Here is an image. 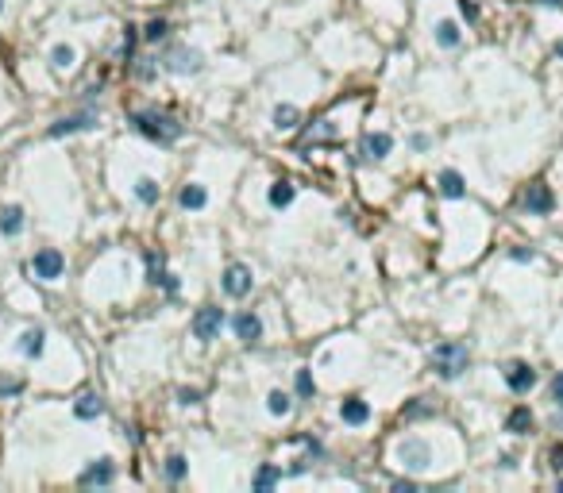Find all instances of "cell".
Instances as JSON below:
<instances>
[{
    "instance_id": "obj_1",
    "label": "cell",
    "mask_w": 563,
    "mask_h": 493,
    "mask_svg": "<svg viewBox=\"0 0 563 493\" xmlns=\"http://www.w3.org/2000/svg\"><path fill=\"white\" fill-rule=\"evenodd\" d=\"M131 128H136L139 135L155 139V143H174L181 135V123L174 116H166V112H136V116H131Z\"/></svg>"
},
{
    "instance_id": "obj_2",
    "label": "cell",
    "mask_w": 563,
    "mask_h": 493,
    "mask_svg": "<svg viewBox=\"0 0 563 493\" xmlns=\"http://www.w3.org/2000/svg\"><path fill=\"white\" fill-rule=\"evenodd\" d=\"M467 366H471V351H467V343L447 339V343H440V347L432 351V370L440 378H447V382H452V378H460Z\"/></svg>"
},
{
    "instance_id": "obj_3",
    "label": "cell",
    "mask_w": 563,
    "mask_h": 493,
    "mask_svg": "<svg viewBox=\"0 0 563 493\" xmlns=\"http://www.w3.org/2000/svg\"><path fill=\"white\" fill-rule=\"evenodd\" d=\"M31 270H35V278H39V281H59L62 270H66L62 251H54V246H43V251H35Z\"/></svg>"
},
{
    "instance_id": "obj_4",
    "label": "cell",
    "mask_w": 563,
    "mask_h": 493,
    "mask_svg": "<svg viewBox=\"0 0 563 493\" xmlns=\"http://www.w3.org/2000/svg\"><path fill=\"white\" fill-rule=\"evenodd\" d=\"M220 328H224V312L216 308V305L197 308V316H193V336L201 339V343H213V339L220 336Z\"/></svg>"
},
{
    "instance_id": "obj_5",
    "label": "cell",
    "mask_w": 563,
    "mask_h": 493,
    "mask_svg": "<svg viewBox=\"0 0 563 493\" xmlns=\"http://www.w3.org/2000/svg\"><path fill=\"white\" fill-rule=\"evenodd\" d=\"M397 459H402V467H409V470H425L428 462H432V447H428L425 440H402L397 443Z\"/></svg>"
},
{
    "instance_id": "obj_6",
    "label": "cell",
    "mask_w": 563,
    "mask_h": 493,
    "mask_svg": "<svg viewBox=\"0 0 563 493\" xmlns=\"http://www.w3.org/2000/svg\"><path fill=\"white\" fill-rule=\"evenodd\" d=\"M220 286H224L228 297H247V293H251V286H255V278H251V270H247L243 262H232V266L224 270Z\"/></svg>"
},
{
    "instance_id": "obj_7",
    "label": "cell",
    "mask_w": 563,
    "mask_h": 493,
    "mask_svg": "<svg viewBox=\"0 0 563 493\" xmlns=\"http://www.w3.org/2000/svg\"><path fill=\"white\" fill-rule=\"evenodd\" d=\"M505 385H509L513 393H529L532 385H537V370L529 363H509L505 366Z\"/></svg>"
},
{
    "instance_id": "obj_8",
    "label": "cell",
    "mask_w": 563,
    "mask_h": 493,
    "mask_svg": "<svg viewBox=\"0 0 563 493\" xmlns=\"http://www.w3.org/2000/svg\"><path fill=\"white\" fill-rule=\"evenodd\" d=\"M97 123V112H73V116H62L59 123H51V135H73V131H89Z\"/></svg>"
},
{
    "instance_id": "obj_9",
    "label": "cell",
    "mask_w": 563,
    "mask_h": 493,
    "mask_svg": "<svg viewBox=\"0 0 563 493\" xmlns=\"http://www.w3.org/2000/svg\"><path fill=\"white\" fill-rule=\"evenodd\" d=\"M524 208H529L532 216H548L552 212V189L544 182H532L524 189Z\"/></svg>"
},
{
    "instance_id": "obj_10",
    "label": "cell",
    "mask_w": 563,
    "mask_h": 493,
    "mask_svg": "<svg viewBox=\"0 0 563 493\" xmlns=\"http://www.w3.org/2000/svg\"><path fill=\"white\" fill-rule=\"evenodd\" d=\"M147 281L151 286H166V293H178V278L166 274V262H162V254H155V251L147 254Z\"/></svg>"
},
{
    "instance_id": "obj_11",
    "label": "cell",
    "mask_w": 563,
    "mask_h": 493,
    "mask_svg": "<svg viewBox=\"0 0 563 493\" xmlns=\"http://www.w3.org/2000/svg\"><path fill=\"white\" fill-rule=\"evenodd\" d=\"M362 158H367V162H382V158L390 155V150H394V139L386 135V131H375V135H367L362 139Z\"/></svg>"
},
{
    "instance_id": "obj_12",
    "label": "cell",
    "mask_w": 563,
    "mask_h": 493,
    "mask_svg": "<svg viewBox=\"0 0 563 493\" xmlns=\"http://www.w3.org/2000/svg\"><path fill=\"white\" fill-rule=\"evenodd\" d=\"M232 324H235V336H240L247 347H255V343L263 339V320L255 316V312H240V316H235Z\"/></svg>"
},
{
    "instance_id": "obj_13",
    "label": "cell",
    "mask_w": 563,
    "mask_h": 493,
    "mask_svg": "<svg viewBox=\"0 0 563 493\" xmlns=\"http://www.w3.org/2000/svg\"><path fill=\"white\" fill-rule=\"evenodd\" d=\"M166 70H174V73H197V70H201V54L178 46V51L166 54Z\"/></svg>"
},
{
    "instance_id": "obj_14",
    "label": "cell",
    "mask_w": 563,
    "mask_h": 493,
    "mask_svg": "<svg viewBox=\"0 0 563 493\" xmlns=\"http://www.w3.org/2000/svg\"><path fill=\"white\" fill-rule=\"evenodd\" d=\"M116 478V467H112V459H97L93 467L81 470V486H108V482Z\"/></svg>"
},
{
    "instance_id": "obj_15",
    "label": "cell",
    "mask_w": 563,
    "mask_h": 493,
    "mask_svg": "<svg viewBox=\"0 0 563 493\" xmlns=\"http://www.w3.org/2000/svg\"><path fill=\"white\" fill-rule=\"evenodd\" d=\"M436 189H440L447 201H460V197H467V182L455 174V170H444V174L436 177Z\"/></svg>"
},
{
    "instance_id": "obj_16",
    "label": "cell",
    "mask_w": 563,
    "mask_h": 493,
    "mask_svg": "<svg viewBox=\"0 0 563 493\" xmlns=\"http://www.w3.org/2000/svg\"><path fill=\"white\" fill-rule=\"evenodd\" d=\"M340 416H343V424H367L370 420V405L362 401V397H348V401L340 405Z\"/></svg>"
},
{
    "instance_id": "obj_17",
    "label": "cell",
    "mask_w": 563,
    "mask_h": 493,
    "mask_svg": "<svg viewBox=\"0 0 563 493\" xmlns=\"http://www.w3.org/2000/svg\"><path fill=\"white\" fill-rule=\"evenodd\" d=\"M73 412H78L81 420H97V416L104 412L101 393H81V397H78V405H73Z\"/></svg>"
},
{
    "instance_id": "obj_18",
    "label": "cell",
    "mask_w": 563,
    "mask_h": 493,
    "mask_svg": "<svg viewBox=\"0 0 563 493\" xmlns=\"http://www.w3.org/2000/svg\"><path fill=\"white\" fill-rule=\"evenodd\" d=\"M43 347H46V331H43V328H27L24 339H20V351H24L27 358H39Z\"/></svg>"
},
{
    "instance_id": "obj_19",
    "label": "cell",
    "mask_w": 563,
    "mask_h": 493,
    "mask_svg": "<svg viewBox=\"0 0 563 493\" xmlns=\"http://www.w3.org/2000/svg\"><path fill=\"white\" fill-rule=\"evenodd\" d=\"M0 232L4 235H20L24 232V208L20 204H8L4 212H0Z\"/></svg>"
},
{
    "instance_id": "obj_20",
    "label": "cell",
    "mask_w": 563,
    "mask_h": 493,
    "mask_svg": "<svg viewBox=\"0 0 563 493\" xmlns=\"http://www.w3.org/2000/svg\"><path fill=\"white\" fill-rule=\"evenodd\" d=\"M505 432H513V435H524V432H532V412L524 409H513L509 416H505Z\"/></svg>"
},
{
    "instance_id": "obj_21",
    "label": "cell",
    "mask_w": 563,
    "mask_h": 493,
    "mask_svg": "<svg viewBox=\"0 0 563 493\" xmlns=\"http://www.w3.org/2000/svg\"><path fill=\"white\" fill-rule=\"evenodd\" d=\"M178 201H181V208H205L208 204V193H205L201 185H186L178 193Z\"/></svg>"
},
{
    "instance_id": "obj_22",
    "label": "cell",
    "mask_w": 563,
    "mask_h": 493,
    "mask_svg": "<svg viewBox=\"0 0 563 493\" xmlns=\"http://www.w3.org/2000/svg\"><path fill=\"white\" fill-rule=\"evenodd\" d=\"M73 58H78V54H73V46H66V43H59V46L51 51V66H54L59 73L73 70Z\"/></svg>"
},
{
    "instance_id": "obj_23",
    "label": "cell",
    "mask_w": 563,
    "mask_h": 493,
    "mask_svg": "<svg viewBox=\"0 0 563 493\" xmlns=\"http://www.w3.org/2000/svg\"><path fill=\"white\" fill-rule=\"evenodd\" d=\"M158 193H162V189H158L155 177H139V182H136V197H139L143 204H158Z\"/></svg>"
},
{
    "instance_id": "obj_24",
    "label": "cell",
    "mask_w": 563,
    "mask_h": 493,
    "mask_svg": "<svg viewBox=\"0 0 563 493\" xmlns=\"http://www.w3.org/2000/svg\"><path fill=\"white\" fill-rule=\"evenodd\" d=\"M274 128L278 131L298 128V108H293V104H278V108H274Z\"/></svg>"
},
{
    "instance_id": "obj_25",
    "label": "cell",
    "mask_w": 563,
    "mask_h": 493,
    "mask_svg": "<svg viewBox=\"0 0 563 493\" xmlns=\"http://www.w3.org/2000/svg\"><path fill=\"white\" fill-rule=\"evenodd\" d=\"M436 43H440V46H447V51H452V46H460V27H455L452 20L436 24Z\"/></svg>"
},
{
    "instance_id": "obj_26",
    "label": "cell",
    "mask_w": 563,
    "mask_h": 493,
    "mask_svg": "<svg viewBox=\"0 0 563 493\" xmlns=\"http://www.w3.org/2000/svg\"><path fill=\"white\" fill-rule=\"evenodd\" d=\"M290 201H293V185H290V182H274V185H270V204H274V208H285Z\"/></svg>"
},
{
    "instance_id": "obj_27",
    "label": "cell",
    "mask_w": 563,
    "mask_h": 493,
    "mask_svg": "<svg viewBox=\"0 0 563 493\" xmlns=\"http://www.w3.org/2000/svg\"><path fill=\"white\" fill-rule=\"evenodd\" d=\"M266 409H270L274 416H285L293 409V401H290V393H282V390H274L270 397H266Z\"/></svg>"
},
{
    "instance_id": "obj_28",
    "label": "cell",
    "mask_w": 563,
    "mask_h": 493,
    "mask_svg": "<svg viewBox=\"0 0 563 493\" xmlns=\"http://www.w3.org/2000/svg\"><path fill=\"white\" fill-rule=\"evenodd\" d=\"M274 482H282V470H274V467H263L255 474V489H270Z\"/></svg>"
},
{
    "instance_id": "obj_29",
    "label": "cell",
    "mask_w": 563,
    "mask_h": 493,
    "mask_svg": "<svg viewBox=\"0 0 563 493\" xmlns=\"http://www.w3.org/2000/svg\"><path fill=\"white\" fill-rule=\"evenodd\" d=\"M166 478H170V482H181V478H186V459H181V455H170V459H166Z\"/></svg>"
},
{
    "instance_id": "obj_30",
    "label": "cell",
    "mask_w": 563,
    "mask_h": 493,
    "mask_svg": "<svg viewBox=\"0 0 563 493\" xmlns=\"http://www.w3.org/2000/svg\"><path fill=\"white\" fill-rule=\"evenodd\" d=\"M298 393L301 397H317V382H313L309 370H298Z\"/></svg>"
},
{
    "instance_id": "obj_31",
    "label": "cell",
    "mask_w": 563,
    "mask_h": 493,
    "mask_svg": "<svg viewBox=\"0 0 563 493\" xmlns=\"http://www.w3.org/2000/svg\"><path fill=\"white\" fill-rule=\"evenodd\" d=\"M143 39H147V43L166 39V20H151V24H147V31H143Z\"/></svg>"
},
{
    "instance_id": "obj_32",
    "label": "cell",
    "mask_w": 563,
    "mask_h": 493,
    "mask_svg": "<svg viewBox=\"0 0 563 493\" xmlns=\"http://www.w3.org/2000/svg\"><path fill=\"white\" fill-rule=\"evenodd\" d=\"M20 390H24L20 378H0V397H4V393H20Z\"/></svg>"
},
{
    "instance_id": "obj_33",
    "label": "cell",
    "mask_w": 563,
    "mask_h": 493,
    "mask_svg": "<svg viewBox=\"0 0 563 493\" xmlns=\"http://www.w3.org/2000/svg\"><path fill=\"white\" fill-rule=\"evenodd\" d=\"M178 401L181 405H197L201 401V390H178Z\"/></svg>"
},
{
    "instance_id": "obj_34",
    "label": "cell",
    "mask_w": 563,
    "mask_h": 493,
    "mask_svg": "<svg viewBox=\"0 0 563 493\" xmlns=\"http://www.w3.org/2000/svg\"><path fill=\"white\" fill-rule=\"evenodd\" d=\"M552 401H556V405H563V370L556 374V382H552Z\"/></svg>"
},
{
    "instance_id": "obj_35",
    "label": "cell",
    "mask_w": 563,
    "mask_h": 493,
    "mask_svg": "<svg viewBox=\"0 0 563 493\" xmlns=\"http://www.w3.org/2000/svg\"><path fill=\"white\" fill-rule=\"evenodd\" d=\"M509 254H513V259H517V262H532V259H537V254H532L529 246H513Z\"/></svg>"
},
{
    "instance_id": "obj_36",
    "label": "cell",
    "mask_w": 563,
    "mask_h": 493,
    "mask_svg": "<svg viewBox=\"0 0 563 493\" xmlns=\"http://www.w3.org/2000/svg\"><path fill=\"white\" fill-rule=\"evenodd\" d=\"M460 12L467 16V20H479V8H475L471 0H460Z\"/></svg>"
},
{
    "instance_id": "obj_37",
    "label": "cell",
    "mask_w": 563,
    "mask_h": 493,
    "mask_svg": "<svg viewBox=\"0 0 563 493\" xmlns=\"http://www.w3.org/2000/svg\"><path fill=\"white\" fill-rule=\"evenodd\" d=\"M552 470H556V474L563 470V447H556V451H552Z\"/></svg>"
},
{
    "instance_id": "obj_38",
    "label": "cell",
    "mask_w": 563,
    "mask_h": 493,
    "mask_svg": "<svg viewBox=\"0 0 563 493\" xmlns=\"http://www.w3.org/2000/svg\"><path fill=\"white\" fill-rule=\"evenodd\" d=\"M394 489H397V493H413L417 486H413V482H409V478H402V482H394Z\"/></svg>"
},
{
    "instance_id": "obj_39",
    "label": "cell",
    "mask_w": 563,
    "mask_h": 493,
    "mask_svg": "<svg viewBox=\"0 0 563 493\" xmlns=\"http://www.w3.org/2000/svg\"><path fill=\"white\" fill-rule=\"evenodd\" d=\"M540 4H548V8H559V4H563V0H540Z\"/></svg>"
},
{
    "instance_id": "obj_40",
    "label": "cell",
    "mask_w": 563,
    "mask_h": 493,
    "mask_svg": "<svg viewBox=\"0 0 563 493\" xmlns=\"http://www.w3.org/2000/svg\"><path fill=\"white\" fill-rule=\"evenodd\" d=\"M0 8H4V0H0Z\"/></svg>"
},
{
    "instance_id": "obj_41",
    "label": "cell",
    "mask_w": 563,
    "mask_h": 493,
    "mask_svg": "<svg viewBox=\"0 0 563 493\" xmlns=\"http://www.w3.org/2000/svg\"><path fill=\"white\" fill-rule=\"evenodd\" d=\"M559 54H563V46H559Z\"/></svg>"
},
{
    "instance_id": "obj_42",
    "label": "cell",
    "mask_w": 563,
    "mask_h": 493,
    "mask_svg": "<svg viewBox=\"0 0 563 493\" xmlns=\"http://www.w3.org/2000/svg\"><path fill=\"white\" fill-rule=\"evenodd\" d=\"M559 486H563V482H559Z\"/></svg>"
}]
</instances>
